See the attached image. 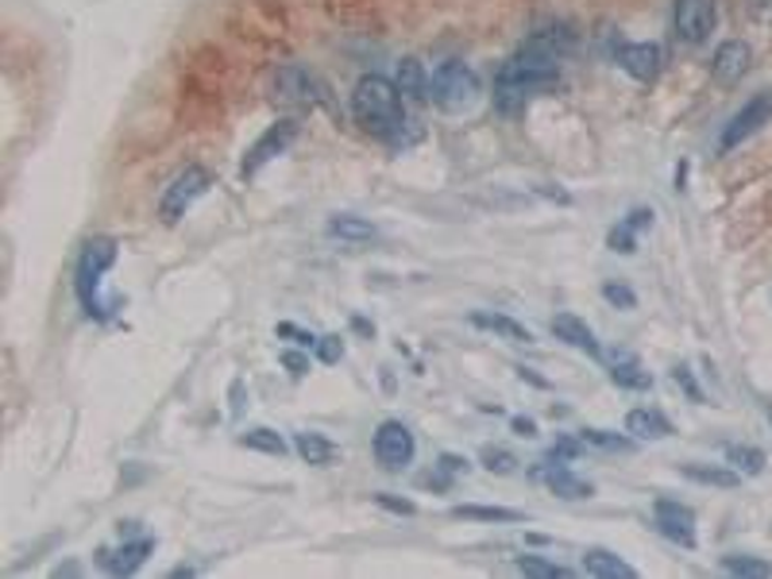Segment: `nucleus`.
<instances>
[{"mask_svg": "<svg viewBox=\"0 0 772 579\" xmlns=\"http://www.w3.org/2000/svg\"><path fill=\"white\" fill-rule=\"evenodd\" d=\"M626 433L637 436V441H669L676 429H672V421L664 418L661 409H629L626 414Z\"/></svg>", "mask_w": 772, "mask_h": 579, "instance_id": "a211bd4d", "label": "nucleus"}, {"mask_svg": "<svg viewBox=\"0 0 772 579\" xmlns=\"http://www.w3.org/2000/svg\"><path fill=\"white\" fill-rule=\"evenodd\" d=\"M603 298L611 301V306H622V309L637 306V294L629 286H622V282H603Z\"/></svg>", "mask_w": 772, "mask_h": 579, "instance_id": "72a5a7b5", "label": "nucleus"}, {"mask_svg": "<svg viewBox=\"0 0 772 579\" xmlns=\"http://www.w3.org/2000/svg\"><path fill=\"white\" fill-rule=\"evenodd\" d=\"M282 364L290 367V375L294 379H302L309 371V359L306 356H297V352H282Z\"/></svg>", "mask_w": 772, "mask_h": 579, "instance_id": "ea45409f", "label": "nucleus"}, {"mask_svg": "<svg viewBox=\"0 0 772 579\" xmlns=\"http://www.w3.org/2000/svg\"><path fill=\"white\" fill-rule=\"evenodd\" d=\"M317 356H321V364H336V359L344 356V344H340L336 336H321V341H317Z\"/></svg>", "mask_w": 772, "mask_h": 579, "instance_id": "e433bc0d", "label": "nucleus"}, {"mask_svg": "<svg viewBox=\"0 0 772 579\" xmlns=\"http://www.w3.org/2000/svg\"><path fill=\"white\" fill-rule=\"evenodd\" d=\"M518 571L522 576H534V579H568L572 568H564V564H552L544 560V556H518Z\"/></svg>", "mask_w": 772, "mask_h": 579, "instance_id": "7c9ffc66", "label": "nucleus"}, {"mask_svg": "<svg viewBox=\"0 0 772 579\" xmlns=\"http://www.w3.org/2000/svg\"><path fill=\"white\" fill-rule=\"evenodd\" d=\"M324 232L336 239H348V244H364V239H375L379 232H375L371 221H364V217L356 213H336L329 217V224H324Z\"/></svg>", "mask_w": 772, "mask_h": 579, "instance_id": "4be33fe9", "label": "nucleus"}, {"mask_svg": "<svg viewBox=\"0 0 772 579\" xmlns=\"http://www.w3.org/2000/svg\"><path fill=\"white\" fill-rule=\"evenodd\" d=\"M274 97L286 104H297V109H317V104L329 101V86H324L314 70L290 62V66H282L279 74H274Z\"/></svg>", "mask_w": 772, "mask_h": 579, "instance_id": "0eeeda50", "label": "nucleus"}, {"mask_svg": "<svg viewBox=\"0 0 772 579\" xmlns=\"http://www.w3.org/2000/svg\"><path fill=\"white\" fill-rule=\"evenodd\" d=\"M769 120H772V89H764V94L749 97V101L726 120V128H722V136H719V151L726 155V151H734V147H742L746 139H753Z\"/></svg>", "mask_w": 772, "mask_h": 579, "instance_id": "6e6552de", "label": "nucleus"}, {"mask_svg": "<svg viewBox=\"0 0 772 579\" xmlns=\"http://www.w3.org/2000/svg\"><path fill=\"white\" fill-rule=\"evenodd\" d=\"M467 468V460H459V456H452V452H444L441 456V471L444 476H456V471H464Z\"/></svg>", "mask_w": 772, "mask_h": 579, "instance_id": "79ce46f5", "label": "nucleus"}, {"mask_svg": "<svg viewBox=\"0 0 772 579\" xmlns=\"http://www.w3.org/2000/svg\"><path fill=\"white\" fill-rule=\"evenodd\" d=\"M561 86V62L541 59V54L529 51H514L494 74V109L506 112V116H518L537 94Z\"/></svg>", "mask_w": 772, "mask_h": 579, "instance_id": "f03ea898", "label": "nucleus"}, {"mask_svg": "<svg viewBox=\"0 0 772 579\" xmlns=\"http://www.w3.org/2000/svg\"><path fill=\"white\" fill-rule=\"evenodd\" d=\"M452 518L464 521H522V510H506V506H452Z\"/></svg>", "mask_w": 772, "mask_h": 579, "instance_id": "c756f323", "label": "nucleus"}, {"mask_svg": "<svg viewBox=\"0 0 772 579\" xmlns=\"http://www.w3.org/2000/svg\"><path fill=\"white\" fill-rule=\"evenodd\" d=\"M606 244H611V251H622V256H634V251H637V229H634V224L622 221L618 229H611V236H606Z\"/></svg>", "mask_w": 772, "mask_h": 579, "instance_id": "473e14b6", "label": "nucleus"}, {"mask_svg": "<svg viewBox=\"0 0 772 579\" xmlns=\"http://www.w3.org/2000/svg\"><path fill=\"white\" fill-rule=\"evenodd\" d=\"M394 86H399L402 97H409V101H425V97H429V74H425L417 59H402L399 82H394Z\"/></svg>", "mask_w": 772, "mask_h": 579, "instance_id": "b1692460", "label": "nucleus"}, {"mask_svg": "<svg viewBox=\"0 0 772 579\" xmlns=\"http://www.w3.org/2000/svg\"><path fill=\"white\" fill-rule=\"evenodd\" d=\"M611 383L622 386V391H649V386H653V375L637 364V356L618 352V356L611 359Z\"/></svg>", "mask_w": 772, "mask_h": 579, "instance_id": "412c9836", "label": "nucleus"}, {"mask_svg": "<svg viewBox=\"0 0 772 579\" xmlns=\"http://www.w3.org/2000/svg\"><path fill=\"white\" fill-rule=\"evenodd\" d=\"M117 256H120V247L112 236H89L82 244V256H77L74 290H77V301H82L85 317H94V321H109V317L117 313V301L101 298V282L105 274L112 271Z\"/></svg>", "mask_w": 772, "mask_h": 579, "instance_id": "7ed1b4c3", "label": "nucleus"}, {"mask_svg": "<svg viewBox=\"0 0 772 579\" xmlns=\"http://www.w3.org/2000/svg\"><path fill=\"white\" fill-rule=\"evenodd\" d=\"M352 116L356 124L367 132L371 139H382V144H402V132H406V101H402V89L394 86L391 77L382 74H364L352 89Z\"/></svg>", "mask_w": 772, "mask_h": 579, "instance_id": "f257e3e1", "label": "nucleus"}, {"mask_svg": "<svg viewBox=\"0 0 772 579\" xmlns=\"http://www.w3.org/2000/svg\"><path fill=\"white\" fill-rule=\"evenodd\" d=\"M294 139H297V120H290V116H286V120H274L271 128H267L264 136H259L252 147H247L244 162H240V178L252 182L255 174L264 171L267 162H274L279 155H286Z\"/></svg>", "mask_w": 772, "mask_h": 579, "instance_id": "1a4fd4ad", "label": "nucleus"}, {"mask_svg": "<svg viewBox=\"0 0 772 579\" xmlns=\"http://www.w3.org/2000/svg\"><path fill=\"white\" fill-rule=\"evenodd\" d=\"M279 336H294V344H302V348H317V341H321V336L306 333V329H297V324H279Z\"/></svg>", "mask_w": 772, "mask_h": 579, "instance_id": "4c0bfd02", "label": "nucleus"}, {"mask_svg": "<svg viewBox=\"0 0 772 579\" xmlns=\"http://www.w3.org/2000/svg\"><path fill=\"white\" fill-rule=\"evenodd\" d=\"M209 186H212L209 171H205V167H197V162H189L186 171L174 174V178H170V186L162 189V197H159L162 224H179L182 217H186L189 209H194V205L201 201L205 194H209Z\"/></svg>", "mask_w": 772, "mask_h": 579, "instance_id": "39448f33", "label": "nucleus"}, {"mask_svg": "<svg viewBox=\"0 0 772 579\" xmlns=\"http://www.w3.org/2000/svg\"><path fill=\"white\" fill-rule=\"evenodd\" d=\"M769 421H772V409H769Z\"/></svg>", "mask_w": 772, "mask_h": 579, "instance_id": "37998d69", "label": "nucleus"}, {"mask_svg": "<svg viewBox=\"0 0 772 579\" xmlns=\"http://www.w3.org/2000/svg\"><path fill=\"white\" fill-rule=\"evenodd\" d=\"M510 429H514L518 436H526V441H529V436H537V421L534 418H514V421H510Z\"/></svg>", "mask_w": 772, "mask_h": 579, "instance_id": "a19ab883", "label": "nucleus"}, {"mask_svg": "<svg viewBox=\"0 0 772 579\" xmlns=\"http://www.w3.org/2000/svg\"><path fill=\"white\" fill-rule=\"evenodd\" d=\"M684 476L688 479H696V483H703V486H726V491H731V486H738L742 483V476L734 468H707V464H684Z\"/></svg>", "mask_w": 772, "mask_h": 579, "instance_id": "a878e982", "label": "nucleus"}, {"mask_svg": "<svg viewBox=\"0 0 772 579\" xmlns=\"http://www.w3.org/2000/svg\"><path fill=\"white\" fill-rule=\"evenodd\" d=\"M749 62H753V47H749L746 39H726V44H719V51H714V59H711L714 82L734 86V82L746 77Z\"/></svg>", "mask_w": 772, "mask_h": 579, "instance_id": "2eb2a0df", "label": "nucleus"}, {"mask_svg": "<svg viewBox=\"0 0 772 579\" xmlns=\"http://www.w3.org/2000/svg\"><path fill=\"white\" fill-rule=\"evenodd\" d=\"M479 460H483V468L494 471V476H510V471H518V456L506 452V448H483Z\"/></svg>", "mask_w": 772, "mask_h": 579, "instance_id": "2f4dec72", "label": "nucleus"}, {"mask_svg": "<svg viewBox=\"0 0 772 579\" xmlns=\"http://www.w3.org/2000/svg\"><path fill=\"white\" fill-rule=\"evenodd\" d=\"M522 51L529 54H541V59H552V62H564L572 51H576V27L572 24H541L537 32L526 35V44Z\"/></svg>", "mask_w": 772, "mask_h": 579, "instance_id": "ddd939ff", "label": "nucleus"}, {"mask_svg": "<svg viewBox=\"0 0 772 579\" xmlns=\"http://www.w3.org/2000/svg\"><path fill=\"white\" fill-rule=\"evenodd\" d=\"M653 521L669 541H676L684 549H696V514H691V506L676 503V498H657Z\"/></svg>", "mask_w": 772, "mask_h": 579, "instance_id": "f8f14e48", "label": "nucleus"}, {"mask_svg": "<svg viewBox=\"0 0 772 579\" xmlns=\"http://www.w3.org/2000/svg\"><path fill=\"white\" fill-rule=\"evenodd\" d=\"M719 24V0H672V32L684 47H703Z\"/></svg>", "mask_w": 772, "mask_h": 579, "instance_id": "423d86ee", "label": "nucleus"}, {"mask_svg": "<svg viewBox=\"0 0 772 579\" xmlns=\"http://www.w3.org/2000/svg\"><path fill=\"white\" fill-rule=\"evenodd\" d=\"M726 460L734 464L738 476H761L764 471V452L753 444H726Z\"/></svg>", "mask_w": 772, "mask_h": 579, "instance_id": "bb28decb", "label": "nucleus"}, {"mask_svg": "<svg viewBox=\"0 0 772 579\" xmlns=\"http://www.w3.org/2000/svg\"><path fill=\"white\" fill-rule=\"evenodd\" d=\"M429 101L441 112H467L479 101V74L467 62L449 59L429 74Z\"/></svg>", "mask_w": 772, "mask_h": 579, "instance_id": "20e7f679", "label": "nucleus"}, {"mask_svg": "<svg viewBox=\"0 0 772 579\" xmlns=\"http://www.w3.org/2000/svg\"><path fill=\"white\" fill-rule=\"evenodd\" d=\"M414 433H409V426H402V421H382L379 429H375V460L382 464L387 471H402L414 464Z\"/></svg>", "mask_w": 772, "mask_h": 579, "instance_id": "9d476101", "label": "nucleus"}, {"mask_svg": "<svg viewBox=\"0 0 772 579\" xmlns=\"http://www.w3.org/2000/svg\"><path fill=\"white\" fill-rule=\"evenodd\" d=\"M240 444L252 452H264V456H286L290 452V444L282 441L274 429H247V433L240 436Z\"/></svg>", "mask_w": 772, "mask_h": 579, "instance_id": "cd10ccee", "label": "nucleus"}, {"mask_svg": "<svg viewBox=\"0 0 772 579\" xmlns=\"http://www.w3.org/2000/svg\"><path fill=\"white\" fill-rule=\"evenodd\" d=\"M471 324L483 329V333H494L499 341H506V344H534V333H529L526 324L514 321V317H506V313H487V309H476V313H471Z\"/></svg>", "mask_w": 772, "mask_h": 579, "instance_id": "6ab92c4d", "label": "nucleus"}, {"mask_svg": "<svg viewBox=\"0 0 772 579\" xmlns=\"http://www.w3.org/2000/svg\"><path fill=\"white\" fill-rule=\"evenodd\" d=\"M579 448H584V441H579V436H561V441L549 448V460H576Z\"/></svg>", "mask_w": 772, "mask_h": 579, "instance_id": "c9c22d12", "label": "nucleus"}, {"mask_svg": "<svg viewBox=\"0 0 772 579\" xmlns=\"http://www.w3.org/2000/svg\"><path fill=\"white\" fill-rule=\"evenodd\" d=\"M672 383L679 386V391L688 394L691 402H703V391H699V383H696V375H691V367H672Z\"/></svg>", "mask_w": 772, "mask_h": 579, "instance_id": "f704fd0d", "label": "nucleus"}, {"mask_svg": "<svg viewBox=\"0 0 772 579\" xmlns=\"http://www.w3.org/2000/svg\"><path fill=\"white\" fill-rule=\"evenodd\" d=\"M294 448H297V456H302L306 464H314V468H324V464L336 460V444L321 433H297Z\"/></svg>", "mask_w": 772, "mask_h": 579, "instance_id": "5701e85b", "label": "nucleus"}, {"mask_svg": "<svg viewBox=\"0 0 772 579\" xmlns=\"http://www.w3.org/2000/svg\"><path fill=\"white\" fill-rule=\"evenodd\" d=\"M375 503L387 506V510H394V514H414L417 510L409 498H391V494H375Z\"/></svg>", "mask_w": 772, "mask_h": 579, "instance_id": "58836bf2", "label": "nucleus"}, {"mask_svg": "<svg viewBox=\"0 0 772 579\" xmlns=\"http://www.w3.org/2000/svg\"><path fill=\"white\" fill-rule=\"evenodd\" d=\"M614 62H618L622 74H629L634 82L653 86L664 70V51H661V44H618Z\"/></svg>", "mask_w": 772, "mask_h": 579, "instance_id": "9b49d317", "label": "nucleus"}, {"mask_svg": "<svg viewBox=\"0 0 772 579\" xmlns=\"http://www.w3.org/2000/svg\"><path fill=\"white\" fill-rule=\"evenodd\" d=\"M722 568L731 571V576H746V579L772 576V564H769V560H761V556H749V553H731V556H722Z\"/></svg>", "mask_w": 772, "mask_h": 579, "instance_id": "c85d7f7f", "label": "nucleus"}, {"mask_svg": "<svg viewBox=\"0 0 772 579\" xmlns=\"http://www.w3.org/2000/svg\"><path fill=\"white\" fill-rule=\"evenodd\" d=\"M151 549H155L151 541L139 537V541H124V545H117V549H101V553H97V564H101L105 571H112V576H132V571H139L147 564Z\"/></svg>", "mask_w": 772, "mask_h": 579, "instance_id": "f3484780", "label": "nucleus"}, {"mask_svg": "<svg viewBox=\"0 0 772 579\" xmlns=\"http://www.w3.org/2000/svg\"><path fill=\"white\" fill-rule=\"evenodd\" d=\"M579 441L587 448H599V452H634V436L626 433H611V429H579Z\"/></svg>", "mask_w": 772, "mask_h": 579, "instance_id": "393cba45", "label": "nucleus"}, {"mask_svg": "<svg viewBox=\"0 0 772 579\" xmlns=\"http://www.w3.org/2000/svg\"><path fill=\"white\" fill-rule=\"evenodd\" d=\"M552 336H556V341H564L568 348L584 352V356L603 359V344H599V336H595V329L584 321V317L556 313V317H552Z\"/></svg>", "mask_w": 772, "mask_h": 579, "instance_id": "dca6fc26", "label": "nucleus"}, {"mask_svg": "<svg viewBox=\"0 0 772 579\" xmlns=\"http://www.w3.org/2000/svg\"><path fill=\"white\" fill-rule=\"evenodd\" d=\"M584 571L587 576H595V579H634L637 576L634 564H626L618 553H611V549H587Z\"/></svg>", "mask_w": 772, "mask_h": 579, "instance_id": "aec40b11", "label": "nucleus"}, {"mask_svg": "<svg viewBox=\"0 0 772 579\" xmlns=\"http://www.w3.org/2000/svg\"><path fill=\"white\" fill-rule=\"evenodd\" d=\"M534 476L544 479L549 491L556 494V498H568V503H579V498H591L595 494V486L587 483V479H579L564 460H549V456H544V464L534 471Z\"/></svg>", "mask_w": 772, "mask_h": 579, "instance_id": "4468645a", "label": "nucleus"}]
</instances>
